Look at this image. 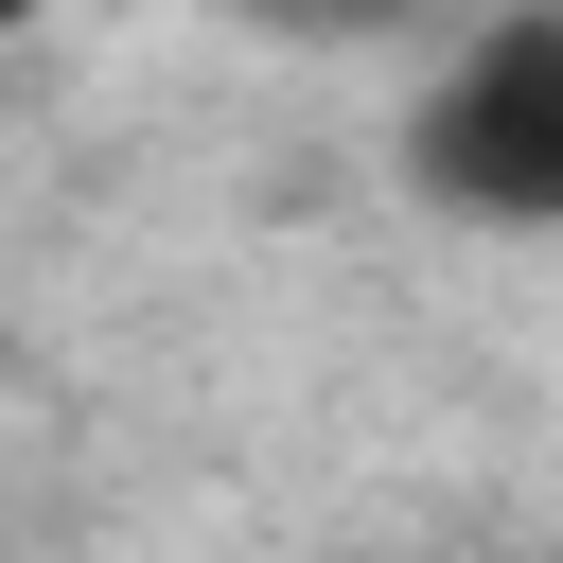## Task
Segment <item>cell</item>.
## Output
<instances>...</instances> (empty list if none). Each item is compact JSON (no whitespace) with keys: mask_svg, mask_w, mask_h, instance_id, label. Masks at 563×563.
Masks as SVG:
<instances>
[{"mask_svg":"<svg viewBox=\"0 0 563 563\" xmlns=\"http://www.w3.org/2000/svg\"><path fill=\"white\" fill-rule=\"evenodd\" d=\"M18 35H35V0H0V53H18Z\"/></svg>","mask_w":563,"mask_h":563,"instance_id":"cell-3","label":"cell"},{"mask_svg":"<svg viewBox=\"0 0 563 563\" xmlns=\"http://www.w3.org/2000/svg\"><path fill=\"white\" fill-rule=\"evenodd\" d=\"M229 18H264V35H369V18H405V0H229Z\"/></svg>","mask_w":563,"mask_h":563,"instance_id":"cell-2","label":"cell"},{"mask_svg":"<svg viewBox=\"0 0 563 563\" xmlns=\"http://www.w3.org/2000/svg\"><path fill=\"white\" fill-rule=\"evenodd\" d=\"M405 194L457 229H528L563 246V0H493L422 106H405Z\"/></svg>","mask_w":563,"mask_h":563,"instance_id":"cell-1","label":"cell"}]
</instances>
